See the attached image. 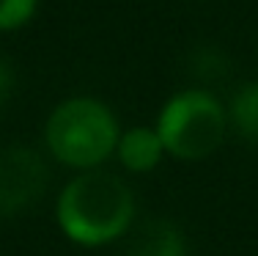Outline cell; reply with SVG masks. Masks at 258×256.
Instances as JSON below:
<instances>
[{
    "mask_svg": "<svg viewBox=\"0 0 258 256\" xmlns=\"http://www.w3.org/2000/svg\"><path fill=\"white\" fill-rule=\"evenodd\" d=\"M121 127L113 108L99 96H69L50 111L44 143L60 166L77 171L99 168L115 155Z\"/></svg>",
    "mask_w": 258,
    "mask_h": 256,
    "instance_id": "obj_2",
    "label": "cell"
},
{
    "mask_svg": "<svg viewBox=\"0 0 258 256\" xmlns=\"http://www.w3.org/2000/svg\"><path fill=\"white\" fill-rule=\"evenodd\" d=\"M39 11V0H0V30L28 25Z\"/></svg>",
    "mask_w": 258,
    "mask_h": 256,
    "instance_id": "obj_8",
    "label": "cell"
},
{
    "mask_svg": "<svg viewBox=\"0 0 258 256\" xmlns=\"http://www.w3.org/2000/svg\"><path fill=\"white\" fill-rule=\"evenodd\" d=\"M11 91H14V72H11L9 61L0 56V105L9 99Z\"/></svg>",
    "mask_w": 258,
    "mask_h": 256,
    "instance_id": "obj_9",
    "label": "cell"
},
{
    "mask_svg": "<svg viewBox=\"0 0 258 256\" xmlns=\"http://www.w3.org/2000/svg\"><path fill=\"white\" fill-rule=\"evenodd\" d=\"M126 256H189V242L179 223L146 218L126 231Z\"/></svg>",
    "mask_w": 258,
    "mask_h": 256,
    "instance_id": "obj_5",
    "label": "cell"
},
{
    "mask_svg": "<svg viewBox=\"0 0 258 256\" xmlns=\"http://www.w3.org/2000/svg\"><path fill=\"white\" fill-rule=\"evenodd\" d=\"M165 155L204 160L214 155L228 132V111L209 88H184L168 96L154 124Z\"/></svg>",
    "mask_w": 258,
    "mask_h": 256,
    "instance_id": "obj_3",
    "label": "cell"
},
{
    "mask_svg": "<svg viewBox=\"0 0 258 256\" xmlns=\"http://www.w3.org/2000/svg\"><path fill=\"white\" fill-rule=\"evenodd\" d=\"M118 163L124 166L129 174H149L154 171L165 157V146L159 141L154 127H129L118 135V146H115Z\"/></svg>",
    "mask_w": 258,
    "mask_h": 256,
    "instance_id": "obj_6",
    "label": "cell"
},
{
    "mask_svg": "<svg viewBox=\"0 0 258 256\" xmlns=\"http://www.w3.org/2000/svg\"><path fill=\"white\" fill-rule=\"evenodd\" d=\"M50 187V168L30 146L0 149V218L30 212Z\"/></svg>",
    "mask_w": 258,
    "mask_h": 256,
    "instance_id": "obj_4",
    "label": "cell"
},
{
    "mask_svg": "<svg viewBox=\"0 0 258 256\" xmlns=\"http://www.w3.org/2000/svg\"><path fill=\"white\" fill-rule=\"evenodd\" d=\"M55 223L69 242L102 248L124 240L135 223V196L118 174L104 168L80 171L55 201Z\"/></svg>",
    "mask_w": 258,
    "mask_h": 256,
    "instance_id": "obj_1",
    "label": "cell"
},
{
    "mask_svg": "<svg viewBox=\"0 0 258 256\" xmlns=\"http://www.w3.org/2000/svg\"><path fill=\"white\" fill-rule=\"evenodd\" d=\"M228 127L250 146H258V80L244 83L228 102Z\"/></svg>",
    "mask_w": 258,
    "mask_h": 256,
    "instance_id": "obj_7",
    "label": "cell"
}]
</instances>
